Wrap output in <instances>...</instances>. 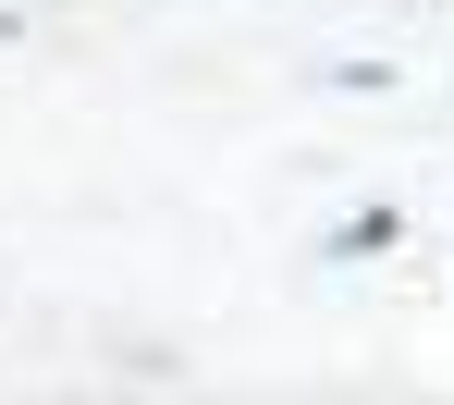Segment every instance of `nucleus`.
Segmentation results:
<instances>
[{
	"mask_svg": "<svg viewBox=\"0 0 454 405\" xmlns=\"http://www.w3.org/2000/svg\"><path fill=\"white\" fill-rule=\"evenodd\" d=\"M369 245H393V209H356V222L332 234V258H369Z\"/></svg>",
	"mask_w": 454,
	"mask_h": 405,
	"instance_id": "nucleus-1",
	"label": "nucleus"
},
{
	"mask_svg": "<svg viewBox=\"0 0 454 405\" xmlns=\"http://www.w3.org/2000/svg\"><path fill=\"white\" fill-rule=\"evenodd\" d=\"M0 37H12V25H0Z\"/></svg>",
	"mask_w": 454,
	"mask_h": 405,
	"instance_id": "nucleus-2",
	"label": "nucleus"
}]
</instances>
